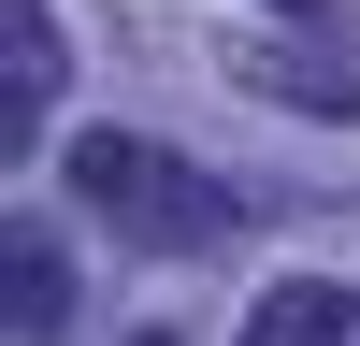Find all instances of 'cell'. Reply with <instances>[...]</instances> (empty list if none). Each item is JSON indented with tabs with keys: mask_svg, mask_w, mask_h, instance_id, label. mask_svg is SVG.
<instances>
[{
	"mask_svg": "<svg viewBox=\"0 0 360 346\" xmlns=\"http://www.w3.org/2000/svg\"><path fill=\"white\" fill-rule=\"evenodd\" d=\"M72 202H101L130 245H159V260H202L231 231V188L202 159H173V144H144V130H72Z\"/></svg>",
	"mask_w": 360,
	"mask_h": 346,
	"instance_id": "6da1fadb",
	"label": "cell"
},
{
	"mask_svg": "<svg viewBox=\"0 0 360 346\" xmlns=\"http://www.w3.org/2000/svg\"><path fill=\"white\" fill-rule=\"evenodd\" d=\"M58 86H72V72H58V15H44V0H0V144L44 130Z\"/></svg>",
	"mask_w": 360,
	"mask_h": 346,
	"instance_id": "7a4b0ae2",
	"label": "cell"
},
{
	"mask_svg": "<svg viewBox=\"0 0 360 346\" xmlns=\"http://www.w3.org/2000/svg\"><path fill=\"white\" fill-rule=\"evenodd\" d=\"M360 332V303L332 274H288V288H259V317H245V346H346Z\"/></svg>",
	"mask_w": 360,
	"mask_h": 346,
	"instance_id": "3957f363",
	"label": "cell"
},
{
	"mask_svg": "<svg viewBox=\"0 0 360 346\" xmlns=\"http://www.w3.org/2000/svg\"><path fill=\"white\" fill-rule=\"evenodd\" d=\"M15 332L29 346L58 332V245H44V231H15Z\"/></svg>",
	"mask_w": 360,
	"mask_h": 346,
	"instance_id": "277c9868",
	"label": "cell"
},
{
	"mask_svg": "<svg viewBox=\"0 0 360 346\" xmlns=\"http://www.w3.org/2000/svg\"><path fill=\"white\" fill-rule=\"evenodd\" d=\"M274 15H317V0H274Z\"/></svg>",
	"mask_w": 360,
	"mask_h": 346,
	"instance_id": "5b68a950",
	"label": "cell"
},
{
	"mask_svg": "<svg viewBox=\"0 0 360 346\" xmlns=\"http://www.w3.org/2000/svg\"><path fill=\"white\" fill-rule=\"evenodd\" d=\"M144 346H173V332H144Z\"/></svg>",
	"mask_w": 360,
	"mask_h": 346,
	"instance_id": "8992f818",
	"label": "cell"
}]
</instances>
